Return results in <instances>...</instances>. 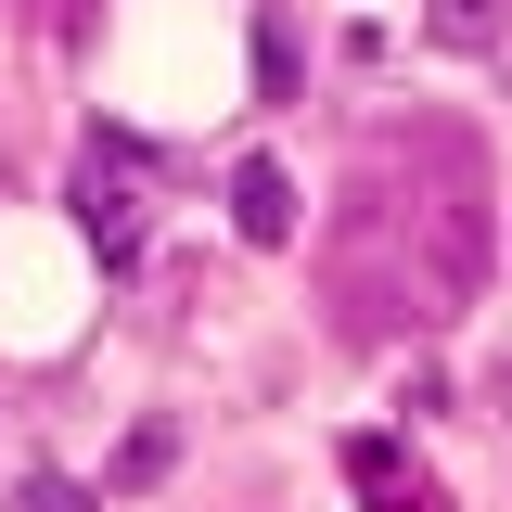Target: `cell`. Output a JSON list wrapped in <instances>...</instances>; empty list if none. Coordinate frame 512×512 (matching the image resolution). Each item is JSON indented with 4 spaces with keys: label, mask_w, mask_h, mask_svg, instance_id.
<instances>
[{
    "label": "cell",
    "mask_w": 512,
    "mask_h": 512,
    "mask_svg": "<svg viewBox=\"0 0 512 512\" xmlns=\"http://www.w3.org/2000/svg\"><path fill=\"white\" fill-rule=\"evenodd\" d=\"M487 282V180H474V141L436 128V192H397L384 141L346 180V218H333V320L346 333H436V320L474 308Z\"/></svg>",
    "instance_id": "obj_1"
},
{
    "label": "cell",
    "mask_w": 512,
    "mask_h": 512,
    "mask_svg": "<svg viewBox=\"0 0 512 512\" xmlns=\"http://www.w3.org/2000/svg\"><path fill=\"white\" fill-rule=\"evenodd\" d=\"M141 167H154V141H141V128H90V167H77V231L103 244V269H141Z\"/></svg>",
    "instance_id": "obj_2"
},
{
    "label": "cell",
    "mask_w": 512,
    "mask_h": 512,
    "mask_svg": "<svg viewBox=\"0 0 512 512\" xmlns=\"http://www.w3.org/2000/svg\"><path fill=\"white\" fill-rule=\"evenodd\" d=\"M346 487H359L372 512H448V487H436L397 436H346Z\"/></svg>",
    "instance_id": "obj_3"
},
{
    "label": "cell",
    "mask_w": 512,
    "mask_h": 512,
    "mask_svg": "<svg viewBox=\"0 0 512 512\" xmlns=\"http://www.w3.org/2000/svg\"><path fill=\"white\" fill-rule=\"evenodd\" d=\"M231 231H244V244H295V231H308V205H295V180H282L269 154L231 167Z\"/></svg>",
    "instance_id": "obj_4"
},
{
    "label": "cell",
    "mask_w": 512,
    "mask_h": 512,
    "mask_svg": "<svg viewBox=\"0 0 512 512\" xmlns=\"http://www.w3.org/2000/svg\"><path fill=\"white\" fill-rule=\"evenodd\" d=\"M423 39H436V52H500L512 0H423Z\"/></svg>",
    "instance_id": "obj_5"
},
{
    "label": "cell",
    "mask_w": 512,
    "mask_h": 512,
    "mask_svg": "<svg viewBox=\"0 0 512 512\" xmlns=\"http://www.w3.org/2000/svg\"><path fill=\"white\" fill-rule=\"evenodd\" d=\"M167 461H180V423H141V436L116 448V474H103V487H116V500H128V487H154Z\"/></svg>",
    "instance_id": "obj_6"
},
{
    "label": "cell",
    "mask_w": 512,
    "mask_h": 512,
    "mask_svg": "<svg viewBox=\"0 0 512 512\" xmlns=\"http://www.w3.org/2000/svg\"><path fill=\"white\" fill-rule=\"evenodd\" d=\"M256 90H269V103H295V26H282V13L256 26Z\"/></svg>",
    "instance_id": "obj_7"
},
{
    "label": "cell",
    "mask_w": 512,
    "mask_h": 512,
    "mask_svg": "<svg viewBox=\"0 0 512 512\" xmlns=\"http://www.w3.org/2000/svg\"><path fill=\"white\" fill-rule=\"evenodd\" d=\"M13 512H103L77 474H13Z\"/></svg>",
    "instance_id": "obj_8"
},
{
    "label": "cell",
    "mask_w": 512,
    "mask_h": 512,
    "mask_svg": "<svg viewBox=\"0 0 512 512\" xmlns=\"http://www.w3.org/2000/svg\"><path fill=\"white\" fill-rule=\"evenodd\" d=\"M487 397H500V423H512V359H500V372H487Z\"/></svg>",
    "instance_id": "obj_9"
}]
</instances>
